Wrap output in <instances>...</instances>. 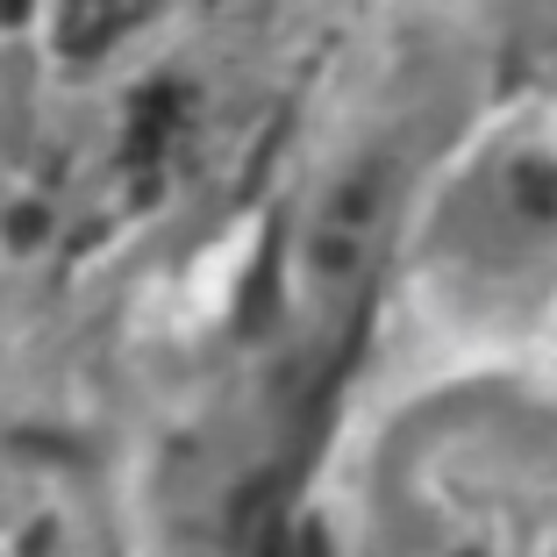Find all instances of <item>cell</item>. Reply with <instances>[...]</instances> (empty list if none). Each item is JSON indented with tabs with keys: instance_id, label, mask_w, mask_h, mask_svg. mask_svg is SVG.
Returning <instances> with one entry per match:
<instances>
[{
	"instance_id": "obj_1",
	"label": "cell",
	"mask_w": 557,
	"mask_h": 557,
	"mask_svg": "<svg viewBox=\"0 0 557 557\" xmlns=\"http://www.w3.org/2000/svg\"><path fill=\"white\" fill-rule=\"evenodd\" d=\"M272 286H278V236L264 244V258H258V272H250V294H244V336L250 329H264V308H272Z\"/></svg>"
},
{
	"instance_id": "obj_2",
	"label": "cell",
	"mask_w": 557,
	"mask_h": 557,
	"mask_svg": "<svg viewBox=\"0 0 557 557\" xmlns=\"http://www.w3.org/2000/svg\"><path fill=\"white\" fill-rule=\"evenodd\" d=\"M8 230H15V244H36V236H44V214H36V208H15V222H8Z\"/></svg>"
},
{
	"instance_id": "obj_3",
	"label": "cell",
	"mask_w": 557,
	"mask_h": 557,
	"mask_svg": "<svg viewBox=\"0 0 557 557\" xmlns=\"http://www.w3.org/2000/svg\"><path fill=\"white\" fill-rule=\"evenodd\" d=\"M300 557H329V536H322V529H300Z\"/></svg>"
}]
</instances>
